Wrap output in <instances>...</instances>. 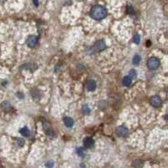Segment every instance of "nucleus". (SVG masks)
<instances>
[{
	"label": "nucleus",
	"mask_w": 168,
	"mask_h": 168,
	"mask_svg": "<svg viewBox=\"0 0 168 168\" xmlns=\"http://www.w3.org/2000/svg\"><path fill=\"white\" fill-rule=\"evenodd\" d=\"M166 118H167V121H168V114H167V117H166Z\"/></svg>",
	"instance_id": "25"
},
{
	"label": "nucleus",
	"mask_w": 168,
	"mask_h": 168,
	"mask_svg": "<svg viewBox=\"0 0 168 168\" xmlns=\"http://www.w3.org/2000/svg\"><path fill=\"white\" fill-rule=\"evenodd\" d=\"M33 3H34V4H35L36 6H38V4H39V0H33Z\"/></svg>",
	"instance_id": "24"
},
{
	"label": "nucleus",
	"mask_w": 168,
	"mask_h": 168,
	"mask_svg": "<svg viewBox=\"0 0 168 168\" xmlns=\"http://www.w3.org/2000/svg\"><path fill=\"white\" fill-rule=\"evenodd\" d=\"M43 127H44L45 132V134H46L47 135H49V136H54V135H55L54 130H52V128H51L50 124H44Z\"/></svg>",
	"instance_id": "9"
},
{
	"label": "nucleus",
	"mask_w": 168,
	"mask_h": 168,
	"mask_svg": "<svg viewBox=\"0 0 168 168\" xmlns=\"http://www.w3.org/2000/svg\"><path fill=\"white\" fill-rule=\"evenodd\" d=\"M131 82L132 78L130 76H125L124 78H123V80H122V83H123L124 86L128 87V86H130V85L131 84Z\"/></svg>",
	"instance_id": "13"
},
{
	"label": "nucleus",
	"mask_w": 168,
	"mask_h": 168,
	"mask_svg": "<svg viewBox=\"0 0 168 168\" xmlns=\"http://www.w3.org/2000/svg\"><path fill=\"white\" fill-rule=\"evenodd\" d=\"M82 110L83 114H86V115L89 114L90 112H91V109H90V108L88 107V104H83V105H82Z\"/></svg>",
	"instance_id": "17"
},
{
	"label": "nucleus",
	"mask_w": 168,
	"mask_h": 168,
	"mask_svg": "<svg viewBox=\"0 0 168 168\" xmlns=\"http://www.w3.org/2000/svg\"><path fill=\"white\" fill-rule=\"evenodd\" d=\"M96 82L94 80H88L87 83H86V88L89 92H93L96 89Z\"/></svg>",
	"instance_id": "8"
},
{
	"label": "nucleus",
	"mask_w": 168,
	"mask_h": 168,
	"mask_svg": "<svg viewBox=\"0 0 168 168\" xmlns=\"http://www.w3.org/2000/svg\"><path fill=\"white\" fill-rule=\"evenodd\" d=\"M129 76L131 77L132 79H135V78L137 77V72H136V71L134 70V69H131V70L130 71V72H129Z\"/></svg>",
	"instance_id": "18"
},
{
	"label": "nucleus",
	"mask_w": 168,
	"mask_h": 168,
	"mask_svg": "<svg viewBox=\"0 0 168 168\" xmlns=\"http://www.w3.org/2000/svg\"><path fill=\"white\" fill-rule=\"evenodd\" d=\"M16 143H17V145L19 146H24V139H19V138H17V139H16Z\"/></svg>",
	"instance_id": "21"
},
{
	"label": "nucleus",
	"mask_w": 168,
	"mask_h": 168,
	"mask_svg": "<svg viewBox=\"0 0 168 168\" xmlns=\"http://www.w3.org/2000/svg\"><path fill=\"white\" fill-rule=\"evenodd\" d=\"M38 42V38L35 36H29L28 38H27V40H26V43L28 45L29 47H35L36 45L37 44Z\"/></svg>",
	"instance_id": "6"
},
{
	"label": "nucleus",
	"mask_w": 168,
	"mask_h": 168,
	"mask_svg": "<svg viewBox=\"0 0 168 168\" xmlns=\"http://www.w3.org/2000/svg\"><path fill=\"white\" fill-rule=\"evenodd\" d=\"M31 96L33 98V99L35 100H38L40 98V92L37 89H34L31 91Z\"/></svg>",
	"instance_id": "12"
},
{
	"label": "nucleus",
	"mask_w": 168,
	"mask_h": 168,
	"mask_svg": "<svg viewBox=\"0 0 168 168\" xmlns=\"http://www.w3.org/2000/svg\"><path fill=\"white\" fill-rule=\"evenodd\" d=\"M45 167H46V168H52L54 167V162L52 161H47V162L45 163Z\"/></svg>",
	"instance_id": "22"
},
{
	"label": "nucleus",
	"mask_w": 168,
	"mask_h": 168,
	"mask_svg": "<svg viewBox=\"0 0 168 168\" xmlns=\"http://www.w3.org/2000/svg\"><path fill=\"white\" fill-rule=\"evenodd\" d=\"M133 40H134V42H135V44L139 45V43H140V36H139V35H138V34L135 35Z\"/></svg>",
	"instance_id": "20"
},
{
	"label": "nucleus",
	"mask_w": 168,
	"mask_h": 168,
	"mask_svg": "<svg viewBox=\"0 0 168 168\" xmlns=\"http://www.w3.org/2000/svg\"><path fill=\"white\" fill-rule=\"evenodd\" d=\"M94 144H95L94 140L91 137H86L85 139H83V145L88 149H92L94 146Z\"/></svg>",
	"instance_id": "7"
},
{
	"label": "nucleus",
	"mask_w": 168,
	"mask_h": 168,
	"mask_svg": "<svg viewBox=\"0 0 168 168\" xmlns=\"http://www.w3.org/2000/svg\"><path fill=\"white\" fill-rule=\"evenodd\" d=\"M20 133L24 137H29V135H30V131H29V130L27 127H24L22 129H20Z\"/></svg>",
	"instance_id": "14"
},
{
	"label": "nucleus",
	"mask_w": 168,
	"mask_h": 168,
	"mask_svg": "<svg viewBox=\"0 0 168 168\" xmlns=\"http://www.w3.org/2000/svg\"><path fill=\"white\" fill-rule=\"evenodd\" d=\"M143 161H140V160H136L133 162V167L135 168H142L143 167Z\"/></svg>",
	"instance_id": "16"
},
{
	"label": "nucleus",
	"mask_w": 168,
	"mask_h": 168,
	"mask_svg": "<svg viewBox=\"0 0 168 168\" xmlns=\"http://www.w3.org/2000/svg\"><path fill=\"white\" fill-rule=\"evenodd\" d=\"M1 107H2V109L4 112H8L11 109V103L8 101H3L1 104Z\"/></svg>",
	"instance_id": "11"
},
{
	"label": "nucleus",
	"mask_w": 168,
	"mask_h": 168,
	"mask_svg": "<svg viewBox=\"0 0 168 168\" xmlns=\"http://www.w3.org/2000/svg\"><path fill=\"white\" fill-rule=\"evenodd\" d=\"M150 102L155 108H159V107H161V104H162V101H161V98L157 95L152 96L151 98V99H150Z\"/></svg>",
	"instance_id": "4"
},
{
	"label": "nucleus",
	"mask_w": 168,
	"mask_h": 168,
	"mask_svg": "<svg viewBox=\"0 0 168 168\" xmlns=\"http://www.w3.org/2000/svg\"><path fill=\"white\" fill-rule=\"evenodd\" d=\"M77 155H78L79 156L83 157V156H84V155H85V151H84V149H83V148L79 147V148H77Z\"/></svg>",
	"instance_id": "19"
},
{
	"label": "nucleus",
	"mask_w": 168,
	"mask_h": 168,
	"mask_svg": "<svg viewBox=\"0 0 168 168\" xmlns=\"http://www.w3.org/2000/svg\"><path fill=\"white\" fill-rule=\"evenodd\" d=\"M107 15V9L102 5H95L90 10V16L95 20H102Z\"/></svg>",
	"instance_id": "1"
},
{
	"label": "nucleus",
	"mask_w": 168,
	"mask_h": 168,
	"mask_svg": "<svg viewBox=\"0 0 168 168\" xmlns=\"http://www.w3.org/2000/svg\"><path fill=\"white\" fill-rule=\"evenodd\" d=\"M133 64L134 65H136V66H138L139 63H140V61H141V57H140V56L138 55V54H136V55H135L134 56V57H133Z\"/></svg>",
	"instance_id": "15"
},
{
	"label": "nucleus",
	"mask_w": 168,
	"mask_h": 168,
	"mask_svg": "<svg viewBox=\"0 0 168 168\" xmlns=\"http://www.w3.org/2000/svg\"><path fill=\"white\" fill-rule=\"evenodd\" d=\"M63 121H64V124L67 128H72L74 124V120L71 117H65Z\"/></svg>",
	"instance_id": "10"
},
{
	"label": "nucleus",
	"mask_w": 168,
	"mask_h": 168,
	"mask_svg": "<svg viewBox=\"0 0 168 168\" xmlns=\"http://www.w3.org/2000/svg\"><path fill=\"white\" fill-rule=\"evenodd\" d=\"M116 134L119 137H126L129 135V130L124 126H119L116 129Z\"/></svg>",
	"instance_id": "5"
},
{
	"label": "nucleus",
	"mask_w": 168,
	"mask_h": 168,
	"mask_svg": "<svg viewBox=\"0 0 168 168\" xmlns=\"http://www.w3.org/2000/svg\"><path fill=\"white\" fill-rule=\"evenodd\" d=\"M147 67L150 70H155L160 66V61L156 57H151L147 61Z\"/></svg>",
	"instance_id": "2"
},
{
	"label": "nucleus",
	"mask_w": 168,
	"mask_h": 168,
	"mask_svg": "<svg viewBox=\"0 0 168 168\" xmlns=\"http://www.w3.org/2000/svg\"><path fill=\"white\" fill-rule=\"evenodd\" d=\"M93 49L96 52H100V51L106 49V44H105V42L103 40H98L95 44L93 45Z\"/></svg>",
	"instance_id": "3"
},
{
	"label": "nucleus",
	"mask_w": 168,
	"mask_h": 168,
	"mask_svg": "<svg viewBox=\"0 0 168 168\" xmlns=\"http://www.w3.org/2000/svg\"><path fill=\"white\" fill-rule=\"evenodd\" d=\"M127 13L129 14V15H133L134 14V9H133V8L130 5H129V6H127Z\"/></svg>",
	"instance_id": "23"
}]
</instances>
